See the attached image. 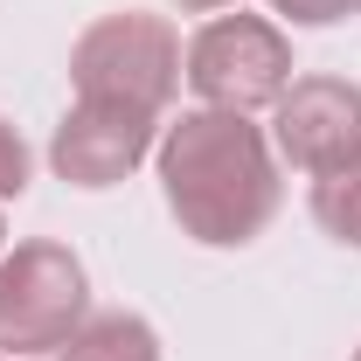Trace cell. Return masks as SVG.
<instances>
[{
  "mask_svg": "<svg viewBox=\"0 0 361 361\" xmlns=\"http://www.w3.org/2000/svg\"><path fill=\"white\" fill-rule=\"evenodd\" d=\"M0 243H7V223H0Z\"/></svg>",
  "mask_w": 361,
  "mask_h": 361,
  "instance_id": "obj_12",
  "label": "cell"
},
{
  "mask_svg": "<svg viewBox=\"0 0 361 361\" xmlns=\"http://www.w3.org/2000/svg\"><path fill=\"white\" fill-rule=\"evenodd\" d=\"M153 160H160V195L174 209L180 236L209 250H243L278 216V195H285L278 146L243 111H216V104L180 111L160 133Z\"/></svg>",
  "mask_w": 361,
  "mask_h": 361,
  "instance_id": "obj_1",
  "label": "cell"
},
{
  "mask_svg": "<svg viewBox=\"0 0 361 361\" xmlns=\"http://www.w3.org/2000/svg\"><path fill=\"white\" fill-rule=\"evenodd\" d=\"M271 14H285V21H299V28H326V21L361 14V0H271Z\"/></svg>",
  "mask_w": 361,
  "mask_h": 361,
  "instance_id": "obj_9",
  "label": "cell"
},
{
  "mask_svg": "<svg viewBox=\"0 0 361 361\" xmlns=\"http://www.w3.org/2000/svg\"><path fill=\"white\" fill-rule=\"evenodd\" d=\"M271 146L299 174H334L361 160V84L348 77H292L271 104Z\"/></svg>",
  "mask_w": 361,
  "mask_h": 361,
  "instance_id": "obj_5",
  "label": "cell"
},
{
  "mask_svg": "<svg viewBox=\"0 0 361 361\" xmlns=\"http://www.w3.org/2000/svg\"><path fill=\"white\" fill-rule=\"evenodd\" d=\"M28 167H35V160H28L21 133H14V126L0 118V202H14V195L28 188Z\"/></svg>",
  "mask_w": 361,
  "mask_h": 361,
  "instance_id": "obj_10",
  "label": "cell"
},
{
  "mask_svg": "<svg viewBox=\"0 0 361 361\" xmlns=\"http://www.w3.org/2000/svg\"><path fill=\"white\" fill-rule=\"evenodd\" d=\"M355 361H361V355H355Z\"/></svg>",
  "mask_w": 361,
  "mask_h": 361,
  "instance_id": "obj_14",
  "label": "cell"
},
{
  "mask_svg": "<svg viewBox=\"0 0 361 361\" xmlns=\"http://www.w3.org/2000/svg\"><path fill=\"white\" fill-rule=\"evenodd\" d=\"M313 223L334 243L361 250V160L334 167V174H313Z\"/></svg>",
  "mask_w": 361,
  "mask_h": 361,
  "instance_id": "obj_8",
  "label": "cell"
},
{
  "mask_svg": "<svg viewBox=\"0 0 361 361\" xmlns=\"http://www.w3.org/2000/svg\"><path fill=\"white\" fill-rule=\"evenodd\" d=\"M180 14H223V7H236V0H174Z\"/></svg>",
  "mask_w": 361,
  "mask_h": 361,
  "instance_id": "obj_11",
  "label": "cell"
},
{
  "mask_svg": "<svg viewBox=\"0 0 361 361\" xmlns=\"http://www.w3.org/2000/svg\"><path fill=\"white\" fill-rule=\"evenodd\" d=\"M180 84V35L160 21V14H104L90 21L77 49H70V90L77 104H104V111H133V118H153L174 104Z\"/></svg>",
  "mask_w": 361,
  "mask_h": 361,
  "instance_id": "obj_2",
  "label": "cell"
},
{
  "mask_svg": "<svg viewBox=\"0 0 361 361\" xmlns=\"http://www.w3.org/2000/svg\"><path fill=\"white\" fill-rule=\"evenodd\" d=\"M90 319V278L70 243H14L0 257V355H56Z\"/></svg>",
  "mask_w": 361,
  "mask_h": 361,
  "instance_id": "obj_3",
  "label": "cell"
},
{
  "mask_svg": "<svg viewBox=\"0 0 361 361\" xmlns=\"http://www.w3.org/2000/svg\"><path fill=\"white\" fill-rule=\"evenodd\" d=\"M188 70V84L202 104H216V111H264L285 97L292 84V42H285V28L264 21V14H216L209 28H195V42L180 56Z\"/></svg>",
  "mask_w": 361,
  "mask_h": 361,
  "instance_id": "obj_4",
  "label": "cell"
},
{
  "mask_svg": "<svg viewBox=\"0 0 361 361\" xmlns=\"http://www.w3.org/2000/svg\"><path fill=\"white\" fill-rule=\"evenodd\" d=\"M56 361H160V334L139 313H90L56 348Z\"/></svg>",
  "mask_w": 361,
  "mask_h": 361,
  "instance_id": "obj_7",
  "label": "cell"
},
{
  "mask_svg": "<svg viewBox=\"0 0 361 361\" xmlns=\"http://www.w3.org/2000/svg\"><path fill=\"white\" fill-rule=\"evenodd\" d=\"M0 361H7V355H0Z\"/></svg>",
  "mask_w": 361,
  "mask_h": 361,
  "instance_id": "obj_13",
  "label": "cell"
},
{
  "mask_svg": "<svg viewBox=\"0 0 361 361\" xmlns=\"http://www.w3.org/2000/svg\"><path fill=\"white\" fill-rule=\"evenodd\" d=\"M153 146H160V126L153 118L104 111V104H70L63 126H56V139H49V167L70 180V188H118Z\"/></svg>",
  "mask_w": 361,
  "mask_h": 361,
  "instance_id": "obj_6",
  "label": "cell"
}]
</instances>
